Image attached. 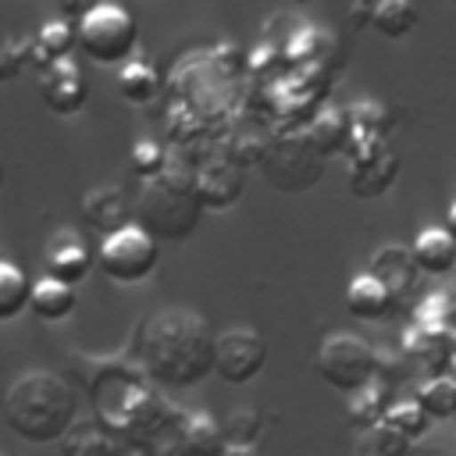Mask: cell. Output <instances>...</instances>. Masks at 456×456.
<instances>
[{"label":"cell","instance_id":"2e32d148","mask_svg":"<svg viewBox=\"0 0 456 456\" xmlns=\"http://www.w3.org/2000/svg\"><path fill=\"white\" fill-rule=\"evenodd\" d=\"M57 449L61 456H121L125 442L100 417H89V420H75L57 442Z\"/></svg>","mask_w":456,"mask_h":456},{"label":"cell","instance_id":"f546056e","mask_svg":"<svg viewBox=\"0 0 456 456\" xmlns=\"http://www.w3.org/2000/svg\"><path fill=\"white\" fill-rule=\"evenodd\" d=\"M221 428H224L228 445H256L260 435H264V417L253 406H239V410L228 413V420Z\"/></svg>","mask_w":456,"mask_h":456},{"label":"cell","instance_id":"ac0fdd59","mask_svg":"<svg viewBox=\"0 0 456 456\" xmlns=\"http://www.w3.org/2000/svg\"><path fill=\"white\" fill-rule=\"evenodd\" d=\"M413 260L424 274H449L456 271V239L449 235V228H424L413 239Z\"/></svg>","mask_w":456,"mask_h":456},{"label":"cell","instance_id":"ba28073f","mask_svg":"<svg viewBox=\"0 0 456 456\" xmlns=\"http://www.w3.org/2000/svg\"><path fill=\"white\" fill-rule=\"evenodd\" d=\"M267 363V342L256 328H228L214 346V374L224 385H249Z\"/></svg>","mask_w":456,"mask_h":456},{"label":"cell","instance_id":"d6986e66","mask_svg":"<svg viewBox=\"0 0 456 456\" xmlns=\"http://www.w3.org/2000/svg\"><path fill=\"white\" fill-rule=\"evenodd\" d=\"M75 303H78V296H75V285H68V281H61V278H39L36 285H32V314L39 317V321H46V324H57V321H64L71 310H75Z\"/></svg>","mask_w":456,"mask_h":456},{"label":"cell","instance_id":"30bf717a","mask_svg":"<svg viewBox=\"0 0 456 456\" xmlns=\"http://www.w3.org/2000/svg\"><path fill=\"white\" fill-rule=\"evenodd\" d=\"M246 189V171L228 153L210 157L196 167V196L203 210H232Z\"/></svg>","mask_w":456,"mask_h":456},{"label":"cell","instance_id":"ffe728a7","mask_svg":"<svg viewBox=\"0 0 456 456\" xmlns=\"http://www.w3.org/2000/svg\"><path fill=\"white\" fill-rule=\"evenodd\" d=\"M306 135H310V142H314L324 157L346 153V150L353 146V139H356L353 121H349V114H346V110H321V114L310 121Z\"/></svg>","mask_w":456,"mask_h":456},{"label":"cell","instance_id":"60d3db41","mask_svg":"<svg viewBox=\"0 0 456 456\" xmlns=\"http://www.w3.org/2000/svg\"><path fill=\"white\" fill-rule=\"evenodd\" d=\"M452 4H456V0H452Z\"/></svg>","mask_w":456,"mask_h":456},{"label":"cell","instance_id":"7c38bea8","mask_svg":"<svg viewBox=\"0 0 456 456\" xmlns=\"http://www.w3.org/2000/svg\"><path fill=\"white\" fill-rule=\"evenodd\" d=\"M370 274H374L378 281H385V285L395 292L399 306H406V303H410V292L417 289V281H420L424 271L417 267L413 249H406V246H399V242H388V246H381V249L374 253Z\"/></svg>","mask_w":456,"mask_h":456},{"label":"cell","instance_id":"4316f807","mask_svg":"<svg viewBox=\"0 0 456 456\" xmlns=\"http://www.w3.org/2000/svg\"><path fill=\"white\" fill-rule=\"evenodd\" d=\"M185 442H189V456H221L224 445H228L224 428L214 417H207V413H189Z\"/></svg>","mask_w":456,"mask_h":456},{"label":"cell","instance_id":"4dcf8cb0","mask_svg":"<svg viewBox=\"0 0 456 456\" xmlns=\"http://www.w3.org/2000/svg\"><path fill=\"white\" fill-rule=\"evenodd\" d=\"M132 171H135L142 182L160 178V175L167 171V150H164L160 142H153V139H139V142L132 146Z\"/></svg>","mask_w":456,"mask_h":456},{"label":"cell","instance_id":"603a6c76","mask_svg":"<svg viewBox=\"0 0 456 456\" xmlns=\"http://www.w3.org/2000/svg\"><path fill=\"white\" fill-rule=\"evenodd\" d=\"M32 285L36 281H28V274L18 264L0 260V324L14 321L32 303Z\"/></svg>","mask_w":456,"mask_h":456},{"label":"cell","instance_id":"9a60e30c","mask_svg":"<svg viewBox=\"0 0 456 456\" xmlns=\"http://www.w3.org/2000/svg\"><path fill=\"white\" fill-rule=\"evenodd\" d=\"M346 310L356 317V321H388L395 310H403L399 306V299H395V292L385 285V281H378L370 271H363V274H356L353 281H349V289H346Z\"/></svg>","mask_w":456,"mask_h":456},{"label":"cell","instance_id":"d590c367","mask_svg":"<svg viewBox=\"0 0 456 456\" xmlns=\"http://www.w3.org/2000/svg\"><path fill=\"white\" fill-rule=\"evenodd\" d=\"M221 456H260V449L256 445H224Z\"/></svg>","mask_w":456,"mask_h":456},{"label":"cell","instance_id":"1f68e13d","mask_svg":"<svg viewBox=\"0 0 456 456\" xmlns=\"http://www.w3.org/2000/svg\"><path fill=\"white\" fill-rule=\"evenodd\" d=\"M346 114H349V121H353V132H356V135L381 139V132H385V125H388L385 107H381V103H374V100H360V103H353Z\"/></svg>","mask_w":456,"mask_h":456},{"label":"cell","instance_id":"836d02e7","mask_svg":"<svg viewBox=\"0 0 456 456\" xmlns=\"http://www.w3.org/2000/svg\"><path fill=\"white\" fill-rule=\"evenodd\" d=\"M374 7H378V0H353V7H349V25H353V28H370Z\"/></svg>","mask_w":456,"mask_h":456},{"label":"cell","instance_id":"3957f363","mask_svg":"<svg viewBox=\"0 0 456 456\" xmlns=\"http://www.w3.org/2000/svg\"><path fill=\"white\" fill-rule=\"evenodd\" d=\"M139 224L153 239H185L196 232L203 217V203L196 196V171L167 167L160 178L142 182L135 203Z\"/></svg>","mask_w":456,"mask_h":456},{"label":"cell","instance_id":"7402d4cb","mask_svg":"<svg viewBox=\"0 0 456 456\" xmlns=\"http://www.w3.org/2000/svg\"><path fill=\"white\" fill-rule=\"evenodd\" d=\"M185 420H189V410H178L171 406L167 417L153 428V435L142 442L150 456H189V442H185Z\"/></svg>","mask_w":456,"mask_h":456},{"label":"cell","instance_id":"9c48e42d","mask_svg":"<svg viewBox=\"0 0 456 456\" xmlns=\"http://www.w3.org/2000/svg\"><path fill=\"white\" fill-rule=\"evenodd\" d=\"M353 175H349V192L360 200H378L385 196L395 178H399V157L392 146H385V139H370V135H356L353 146Z\"/></svg>","mask_w":456,"mask_h":456},{"label":"cell","instance_id":"44dd1931","mask_svg":"<svg viewBox=\"0 0 456 456\" xmlns=\"http://www.w3.org/2000/svg\"><path fill=\"white\" fill-rule=\"evenodd\" d=\"M388 395H392V385H385L381 378H374L367 388H360V392L349 399V406H346L349 424L360 428V431H370V428L385 424V413H388V406H392Z\"/></svg>","mask_w":456,"mask_h":456},{"label":"cell","instance_id":"5bb4252c","mask_svg":"<svg viewBox=\"0 0 456 456\" xmlns=\"http://www.w3.org/2000/svg\"><path fill=\"white\" fill-rule=\"evenodd\" d=\"M43 264H46V274L50 278H61L68 285H78L89 274V267H93V253H89V242L82 235H75V232L64 228V232H57L50 239Z\"/></svg>","mask_w":456,"mask_h":456},{"label":"cell","instance_id":"d4e9b609","mask_svg":"<svg viewBox=\"0 0 456 456\" xmlns=\"http://www.w3.org/2000/svg\"><path fill=\"white\" fill-rule=\"evenodd\" d=\"M160 89V75L150 61H128L118 68V93L128 103H150Z\"/></svg>","mask_w":456,"mask_h":456},{"label":"cell","instance_id":"83f0119b","mask_svg":"<svg viewBox=\"0 0 456 456\" xmlns=\"http://www.w3.org/2000/svg\"><path fill=\"white\" fill-rule=\"evenodd\" d=\"M385 424H388L395 435H403L410 445H417V442L428 435L431 417H428V410H424L417 399H403V403H392V406H388Z\"/></svg>","mask_w":456,"mask_h":456},{"label":"cell","instance_id":"4fadbf2b","mask_svg":"<svg viewBox=\"0 0 456 456\" xmlns=\"http://www.w3.org/2000/svg\"><path fill=\"white\" fill-rule=\"evenodd\" d=\"M82 217L89 228H96L107 239L132 224V203L118 185H96L82 196Z\"/></svg>","mask_w":456,"mask_h":456},{"label":"cell","instance_id":"484cf974","mask_svg":"<svg viewBox=\"0 0 456 456\" xmlns=\"http://www.w3.org/2000/svg\"><path fill=\"white\" fill-rule=\"evenodd\" d=\"M417 403L428 410L431 420H452L456 417V378L435 374L417 388Z\"/></svg>","mask_w":456,"mask_h":456},{"label":"cell","instance_id":"ab89813d","mask_svg":"<svg viewBox=\"0 0 456 456\" xmlns=\"http://www.w3.org/2000/svg\"><path fill=\"white\" fill-rule=\"evenodd\" d=\"M299 4H306V0H299Z\"/></svg>","mask_w":456,"mask_h":456},{"label":"cell","instance_id":"74e56055","mask_svg":"<svg viewBox=\"0 0 456 456\" xmlns=\"http://www.w3.org/2000/svg\"><path fill=\"white\" fill-rule=\"evenodd\" d=\"M445 228H449V235L456 239V203L449 207V214H445Z\"/></svg>","mask_w":456,"mask_h":456},{"label":"cell","instance_id":"8992f818","mask_svg":"<svg viewBox=\"0 0 456 456\" xmlns=\"http://www.w3.org/2000/svg\"><path fill=\"white\" fill-rule=\"evenodd\" d=\"M157 239L142 228V224H128L114 235H107L100 242V253H96V264L103 271L107 281L114 285H135L142 278L153 274L157 267Z\"/></svg>","mask_w":456,"mask_h":456},{"label":"cell","instance_id":"7a4b0ae2","mask_svg":"<svg viewBox=\"0 0 456 456\" xmlns=\"http://www.w3.org/2000/svg\"><path fill=\"white\" fill-rule=\"evenodd\" d=\"M4 420L18 438L32 445L61 442L64 431L78 420L75 388L50 370H28L7 388Z\"/></svg>","mask_w":456,"mask_h":456},{"label":"cell","instance_id":"277c9868","mask_svg":"<svg viewBox=\"0 0 456 456\" xmlns=\"http://www.w3.org/2000/svg\"><path fill=\"white\" fill-rule=\"evenodd\" d=\"M78 25V50L93 61V64H128V57L135 53V43H139V25L135 18L118 7V4H100L93 7Z\"/></svg>","mask_w":456,"mask_h":456},{"label":"cell","instance_id":"cb8c5ba5","mask_svg":"<svg viewBox=\"0 0 456 456\" xmlns=\"http://www.w3.org/2000/svg\"><path fill=\"white\" fill-rule=\"evenodd\" d=\"M417 21H420V11L413 0H378L370 28H378L385 39H403L417 28Z\"/></svg>","mask_w":456,"mask_h":456},{"label":"cell","instance_id":"f1b7e54d","mask_svg":"<svg viewBox=\"0 0 456 456\" xmlns=\"http://www.w3.org/2000/svg\"><path fill=\"white\" fill-rule=\"evenodd\" d=\"M410 452H413V445L403 435H395L388 424L363 431L360 442L353 445V456H410Z\"/></svg>","mask_w":456,"mask_h":456},{"label":"cell","instance_id":"5b68a950","mask_svg":"<svg viewBox=\"0 0 456 456\" xmlns=\"http://www.w3.org/2000/svg\"><path fill=\"white\" fill-rule=\"evenodd\" d=\"M317 374L324 385H331L335 392L356 395L360 388H367L378 378V349L353 335V331H335L321 342L317 349Z\"/></svg>","mask_w":456,"mask_h":456},{"label":"cell","instance_id":"8d00e7d4","mask_svg":"<svg viewBox=\"0 0 456 456\" xmlns=\"http://www.w3.org/2000/svg\"><path fill=\"white\" fill-rule=\"evenodd\" d=\"M121 456H150V452H146V445H135V442H125V449H121Z\"/></svg>","mask_w":456,"mask_h":456},{"label":"cell","instance_id":"e575fe53","mask_svg":"<svg viewBox=\"0 0 456 456\" xmlns=\"http://www.w3.org/2000/svg\"><path fill=\"white\" fill-rule=\"evenodd\" d=\"M93 7H100V0H61V11H64V18H75V21H82Z\"/></svg>","mask_w":456,"mask_h":456},{"label":"cell","instance_id":"f35d334b","mask_svg":"<svg viewBox=\"0 0 456 456\" xmlns=\"http://www.w3.org/2000/svg\"><path fill=\"white\" fill-rule=\"evenodd\" d=\"M0 189H4V160H0Z\"/></svg>","mask_w":456,"mask_h":456},{"label":"cell","instance_id":"6da1fadb","mask_svg":"<svg viewBox=\"0 0 456 456\" xmlns=\"http://www.w3.org/2000/svg\"><path fill=\"white\" fill-rule=\"evenodd\" d=\"M217 335L189 310H160L139 331V370L171 388H192L214 370Z\"/></svg>","mask_w":456,"mask_h":456},{"label":"cell","instance_id":"e0dca14e","mask_svg":"<svg viewBox=\"0 0 456 456\" xmlns=\"http://www.w3.org/2000/svg\"><path fill=\"white\" fill-rule=\"evenodd\" d=\"M78 46V25H71L68 18H53L39 28V36L32 39V68L43 75L50 64L71 57V50Z\"/></svg>","mask_w":456,"mask_h":456},{"label":"cell","instance_id":"52a82bcc","mask_svg":"<svg viewBox=\"0 0 456 456\" xmlns=\"http://www.w3.org/2000/svg\"><path fill=\"white\" fill-rule=\"evenodd\" d=\"M264 178L281 189V192H306L310 185L321 182L324 171V153L310 142V135H289V139H274L267 157H264Z\"/></svg>","mask_w":456,"mask_h":456},{"label":"cell","instance_id":"8fae6325","mask_svg":"<svg viewBox=\"0 0 456 456\" xmlns=\"http://www.w3.org/2000/svg\"><path fill=\"white\" fill-rule=\"evenodd\" d=\"M39 93H43V103L61 118L78 114L86 107V100H89V86H86V78H82V71H78V64L71 57L50 64L39 75Z\"/></svg>","mask_w":456,"mask_h":456},{"label":"cell","instance_id":"d6a6232c","mask_svg":"<svg viewBox=\"0 0 456 456\" xmlns=\"http://www.w3.org/2000/svg\"><path fill=\"white\" fill-rule=\"evenodd\" d=\"M21 68H32V39L0 43V78H14Z\"/></svg>","mask_w":456,"mask_h":456}]
</instances>
